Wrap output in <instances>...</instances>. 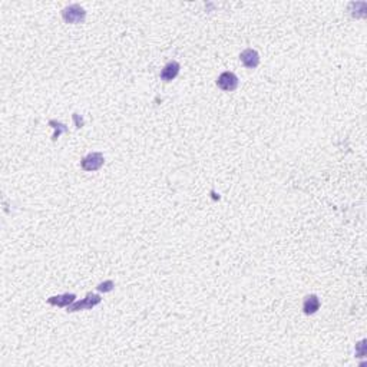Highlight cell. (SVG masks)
Wrapping results in <instances>:
<instances>
[{"label":"cell","instance_id":"obj_1","mask_svg":"<svg viewBox=\"0 0 367 367\" xmlns=\"http://www.w3.org/2000/svg\"><path fill=\"white\" fill-rule=\"evenodd\" d=\"M62 16L65 19L66 23H82L85 18H86V12L83 7H80L79 4H71L68 7H65L62 10Z\"/></svg>","mask_w":367,"mask_h":367},{"label":"cell","instance_id":"obj_2","mask_svg":"<svg viewBox=\"0 0 367 367\" xmlns=\"http://www.w3.org/2000/svg\"><path fill=\"white\" fill-rule=\"evenodd\" d=\"M101 297L98 294H92L89 293L82 301H75L71 306H68V313H74V312H80V310H91L95 306H98L101 303Z\"/></svg>","mask_w":367,"mask_h":367},{"label":"cell","instance_id":"obj_3","mask_svg":"<svg viewBox=\"0 0 367 367\" xmlns=\"http://www.w3.org/2000/svg\"><path fill=\"white\" fill-rule=\"evenodd\" d=\"M104 162H105V158L101 152H91L82 159L80 165H82L83 171L91 172V171H98L101 166L104 165Z\"/></svg>","mask_w":367,"mask_h":367},{"label":"cell","instance_id":"obj_4","mask_svg":"<svg viewBox=\"0 0 367 367\" xmlns=\"http://www.w3.org/2000/svg\"><path fill=\"white\" fill-rule=\"evenodd\" d=\"M218 88L225 92H233L238 88V78L233 72H224L217 79Z\"/></svg>","mask_w":367,"mask_h":367},{"label":"cell","instance_id":"obj_5","mask_svg":"<svg viewBox=\"0 0 367 367\" xmlns=\"http://www.w3.org/2000/svg\"><path fill=\"white\" fill-rule=\"evenodd\" d=\"M239 59L242 62V65L248 69H256L260 63V56H258L257 51L254 49H245L241 52L239 55Z\"/></svg>","mask_w":367,"mask_h":367},{"label":"cell","instance_id":"obj_6","mask_svg":"<svg viewBox=\"0 0 367 367\" xmlns=\"http://www.w3.org/2000/svg\"><path fill=\"white\" fill-rule=\"evenodd\" d=\"M180 69H181V66H180L178 62H175V60L168 62L165 66H164L162 72H161V79H162L164 82H171V80H174V79L178 76V74H180Z\"/></svg>","mask_w":367,"mask_h":367},{"label":"cell","instance_id":"obj_7","mask_svg":"<svg viewBox=\"0 0 367 367\" xmlns=\"http://www.w3.org/2000/svg\"><path fill=\"white\" fill-rule=\"evenodd\" d=\"M76 295L75 294H62V295H55V297H49L48 303L52 306H57V307H68L72 303H75Z\"/></svg>","mask_w":367,"mask_h":367},{"label":"cell","instance_id":"obj_8","mask_svg":"<svg viewBox=\"0 0 367 367\" xmlns=\"http://www.w3.org/2000/svg\"><path fill=\"white\" fill-rule=\"evenodd\" d=\"M318 309H320V300H318V297H317V295L312 294V295H307V297L304 298V303H303V310H304V313H306L307 315L317 313Z\"/></svg>","mask_w":367,"mask_h":367},{"label":"cell","instance_id":"obj_9","mask_svg":"<svg viewBox=\"0 0 367 367\" xmlns=\"http://www.w3.org/2000/svg\"><path fill=\"white\" fill-rule=\"evenodd\" d=\"M51 125H55V128H56V133L53 135V139L59 138L60 132H66V127H65V125H62V124H57V122H55V121H51Z\"/></svg>","mask_w":367,"mask_h":367},{"label":"cell","instance_id":"obj_10","mask_svg":"<svg viewBox=\"0 0 367 367\" xmlns=\"http://www.w3.org/2000/svg\"><path fill=\"white\" fill-rule=\"evenodd\" d=\"M112 287H113L112 281H105V283H102V284L98 286V290H101V291H110Z\"/></svg>","mask_w":367,"mask_h":367},{"label":"cell","instance_id":"obj_11","mask_svg":"<svg viewBox=\"0 0 367 367\" xmlns=\"http://www.w3.org/2000/svg\"><path fill=\"white\" fill-rule=\"evenodd\" d=\"M357 347H359V353H357V357H365V354H366V347H365V340H363L362 343H359V344H357Z\"/></svg>","mask_w":367,"mask_h":367}]
</instances>
